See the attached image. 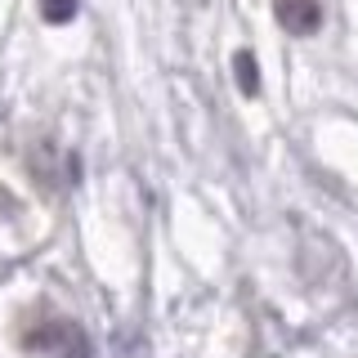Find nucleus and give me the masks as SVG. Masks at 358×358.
<instances>
[{
  "label": "nucleus",
  "instance_id": "obj_3",
  "mask_svg": "<svg viewBox=\"0 0 358 358\" xmlns=\"http://www.w3.org/2000/svg\"><path fill=\"white\" fill-rule=\"evenodd\" d=\"M233 67H238V85L242 94H260V67H255V59L246 50H238V59H233Z\"/></svg>",
  "mask_w": 358,
  "mask_h": 358
},
{
  "label": "nucleus",
  "instance_id": "obj_2",
  "mask_svg": "<svg viewBox=\"0 0 358 358\" xmlns=\"http://www.w3.org/2000/svg\"><path fill=\"white\" fill-rule=\"evenodd\" d=\"M278 22L296 36H313L322 22V5L318 0H278Z\"/></svg>",
  "mask_w": 358,
  "mask_h": 358
},
{
  "label": "nucleus",
  "instance_id": "obj_4",
  "mask_svg": "<svg viewBox=\"0 0 358 358\" xmlns=\"http://www.w3.org/2000/svg\"><path fill=\"white\" fill-rule=\"evenodd\" d=\"M41 14H45V22H72L76 18V0H41Z\"/></svg>",
  "mask_w": 358,
  "mask_h": 358
},
{
  "label": "nucleus",
  "instance_id": "obj_1",
  "mask_svg": "<svg viewBox=\"0 0 358 358\" xmlns=\"http://www.w3.org/2000/svg\"><path fill=\"white\" fill-rule=\"evenodd\" d=\"M22 345H27V350L50 354V358H94V350H90V336L81 331V322H72V318L41 322L36 331L22 336Z\"/></svg>",
  "mask_w": 358,
  "mask_h": 358
}]
</instances>
